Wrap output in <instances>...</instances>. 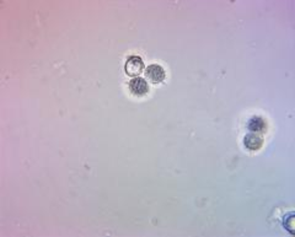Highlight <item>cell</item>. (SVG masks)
<instances>
[{"label":"cell","instance_id":"obj_1","mask_svg":"<svg viewBox=\"0 0 295 237\" xmlns=\"http://www.w3.org/2000/svg\"><path fill=\"white\" fill-rule=\"evenodd\" d=\"M124 70H126V74L129 76H133V78H137L144 70V62L140 57L138 55H131L127 59L126 64H124Z\"/></svg>","mask_w":295,"mask_h":237},{"label":"cell","instance_id":"obj_2","mask_svg":"<svg viewBox=\"0 0 295 237\" xmlns=\"http://www.w3.org/2000/svg\"><path fill=\"white\" fill-rule=\"evenodd\" d=\"M129 90H131L132 95L138 97L145 96V95L149 92V85L147 83V80L143 78H133L131 81H129Z\"/></svg>","mask_w":295,"mask_h":237},{"label":"cell","instance_id":"obj_3","mask_svg":"<svg viewBox=\"0 0 295 237\" xmlns=\"http://www.w3.org/2000/svg\"><path fill=\"white\" fill-rule=\"evenodd\" d=\"M145 75H147L148 80H150L153 84H160L163 83L166 78L164 68L159 64H151L149 65L145 70Z\"/></svg>","mask_w":295,"mask_h":237},{"label":"cell","instance_id":"obj_4","mask_svg":"<svg viewBox=\"0 0 295 237\" xmlns=\"http://www.w3.org/2000/svg\"><path fill=\"white\" fill-rule=\"evenodd\" d=\"M244 144H245V146L249 150H251V151H256V150L261 149V146L263 145V139L259 135V134L250 133L247 134L245 139H244Z\"/></svg>","mask_w":295,"mask_h":237},{"label":"cell","instance_id":"obj_5","mask_svg":"<svg viewBox=\"0 0 295 237\" xmlns=\"http://www.w3.org/2000/svg\"><path fill=\"white\" fill-rule=\"evenodd\" d=\"M247 128L252 131V133H263L266 131V128H267V124H266L265 119L262 117H252L251 119L247 123Z\"/></svg>","mask_w":295,"mask_h":237}]
</instances>
